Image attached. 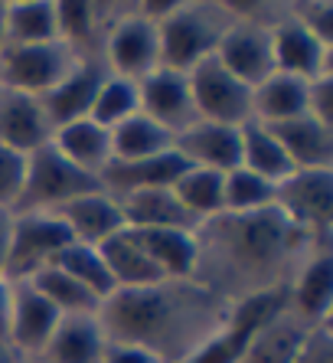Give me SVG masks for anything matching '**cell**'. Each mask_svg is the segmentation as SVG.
Masks as SVG:
<instances>
[{
	"instance_id": "obj_1",
	"label": "cell",
	"mask_w": 333,
	"mask_h": 363,
	"mask_svg": "<svg viewBox=\"0 0 333 363\" xmlns=\"http://www.w3.org/2000/svg\"><path fill=\"white\" fill-rule=\"evenodd\" d=\"M200 236V269L196 281L225 301L288 288L294 272L310 252L324 249L320 242L300 233L281 213H222L219 220L203 223Z\"/></svg>"
},
{
	"instance_id": "obj_2",
	"label": "cell",
	"mask_w": 333,
	"mask_h": 363,
	"mask_svg": "<svg viewBox=\"0 0 333 363\" xmlns=\"http://www.w3.org/2000/svg\"><path fill=\"white\" fill-rule=\"evenodd\" d=\"M232 301L209 291L196 279L157 281L134 291H115L98 308L108 340H128L160 363H186L229 321Z\"/></svg>"
},
{
	"instance_id": "obj_3",
	"label": "cell",
	"mask_w": 333,
	"mask_h": 363,
	"mask_svg": "<svg viewBox=\"0 0 333 363\" xmlns=\"http://www.w3.org/2000/svg\"><path fill=\"white\" fill-rule=\"evenodd\" d=\"M235 13L229 4H176L157 23L160 36V66L174 72H190L203 60H213L219 40L232 26Z\"/></svg>"
},
{
	"instance_id": "obj_4",
	"label": "cell",
	"mask_w": 333,
	"mask_h": 363,
	"mask_svg": "<svg viewBox=\"0 0 333 363\" xmlns=\"http://www.w3.org/2000/svg\"><path fill=\"white\" fill-rule=\"evenodd\" d=\"M95 190H101L98 177H92L82 167H75L72 161H66L50 141L43 144L40 151L26 154V184L17 210L52 213L59 206H66L69 200H75V196L95 194Z\"/></svg>"
},
{
	"instance_id": "obj_5",
	"label": "cell",
	"mask_w": 333,
	"mask_h": 363,
	"mask_svg": "<svg viewBox=\"0 0 333 363\" xmlns=\"http://www.w3.org/2000/svg\"><path fill=\"white\" fill-rule=\"evenodd\" d=\"M75 62H79V52L62 40L0 46V85L43 99L72 72Z\"/></svg>"
},
{
	"instance_id": "obj_6",
	"label": "cell",
	"mask_w": 333,
	"mask_h": 363,
	"mask_svg": "<svg viewBox=\"0 0 333 363\" xmlns=\"http://www.w3.org/2000/svg\"><path fill=\"white\" fill-rule=\"evenodd\" d=\"M101 62L111 76L131 79V82L150 76L154 69H160L157 23L144 17L137 7H121L101 43Z\"/></svg>"
},
{
	"instance_id": "obj_7",
	"label": "cell",
	"mask_w": 333,
	"mask_h": 363,
	"mask_svg": "<svg viewBox=\"0 0 333 363\" xmlns=\"http://www.w3.org/2000/svg\"><path fill=\"white\" fill-rule=\"evenodd\" d=\"M72 242L69 229L62 226L56 213L43 210H17L13 213V229H10V252H7V281H26L40 269L52 265L66 245Z\"/></svg>"
},
{
	"instance_id": "obj_8",
	"label": "cell",
	"mask_w": 333,
	"mask_h": 363,
	"mask_svg": "<svg viewBox=\"0 0 333 363\" xmlns=\"http://www.w3.org/2000/svg\"><path fill=\"white\" fill-rule=\"evenodd\" d=\"M275 210L307 233L314 242L330 245L333 226V170H294L278 184Z\"/></svg>"
},
{
	"instance_id": "obj_9",
	"label": "cell",
	"mask_w": 333,
	"mask_h": 363,
	"mask_svg": "<svg viewBox=\"0 0 333 363\" xmlns=\"http://www.w3.org/2000/svg\"><path fill=\"white\" fill-rule=\"evenodd\" d=\"M186 79H190L193 108L200 121H216L229 128H242L252 121V85L235 79L216 56L193 66Z\"/></svg>"
},
{
	"instance_id": "obj_10",
	"label": "cell",
	"mask_w": 333,
	"mask_h": 363,
	"mask_svg": "<svg viewBox=\"0 0 333 363\" xmlns=\"http://www.w3.org/2000/svg\"><path fill=\"white\" fill-rule=\"evenodd\" d=\"M271 56H275V72H288L304 82L333 72L330 50L327 43H320L307 26L291 13V7H284L275 20H271Z\"/></svg>"
},
{
	"instance_id": "obj_11",
	"label": "cell",
	"mask_w": 333,
	"mask_h": 363,
	"mask_svg": "<svg viewBox=\"0 0 333 363\" xmlns=\"http://www.w3.org/2000/svg\"><path fill=\"white\" fill-rule=\"evenodd\" d=\"M232 7V4H229ZM271 23L249 17H235L232 26L225 30V36L219 40L216 60L222 62L235 79H242L245 85H255L261 79H268L275 72V56H271Z\"/></svg>"
},
{
	"instance_id": "obj_12",
	"label": "cell",
	"mask_w": 333,
	"mask_h": 363,
	"mask_svg": "<svg viewBox=\"0 0 333 363\" xmlns=\"http://www.w3.org/2000/svg\"><path fill=\"white\" fill-rule=\"evenodd\" d=\"M137 101H141V115L150 121H157L170 135H180L190 125H196V108H193L190 95V79L186 72H174V69H154L150 76L137 82Z\"/></svg>"
},
{
	"instance_id": "obj_13",
	"label": "cell",
	"mask_w": 333,
	"mask_h": 363,
	"mask_svg": "<svg viewBox=\"0 0 333 363\" xmlns=\"http://www.w3.org/2000/svg\"><path fill=\"white\" fill-rule=\"evenodd\" d=\"M59 318H62V314H59L30 281H13L7 344L13 347L23 360H36V357L43 354V347L50 344Z\"/></svg>"
},
{
	"instance_id": "obj_14",
	"label": "cell",
	"mask_w": 333,
	"mask_h": 363,
	"mask_svg": "<svg viewBox=\"0 0 333 363\" xmlns=\"http://www.w3.org/2000/svg\"><path fill=\"white\" fill-rule=\"evenodd\" d=\"M288 311L304 321L307 328H324L330 324L333 311V255L330 245L310 252L294 279L288 281Z\"/></svg>"
},
{
	"instance_id": "obj_15",
	"label": "cell",
	"mask_w": 333,
	"mask_h": 363,
	"mask_svg": "<svg viewBox=\"0 0 333 363\" xmlns=\"http://www.w3.org/2000/svg\"><path fill=\"white\" fill-rule=\"evenodd\" d=\"M105 76H108V69H105L101 56H79L72 72L56 89H50V92L43 95V108L50 115L52 128L89 118L95 105V95H98V85L105 82Z\"/></svg>"
},
{
	"instance_id": "obj_16",
	"label": "cell",
	"mask_w": 333,
	"mask_h": 363,
	"mask_svg": "<svg viewBox=\"0 0 333 363\" xmlns=\"http://www.w3.org/2000/svg\"><path fill=\"white\" fill-rule=\"evenodd\" d=\"M52 121L43 99L0 85V144L20 154H33L52 141Z\"/></svg>"
},
{
	"instance_id": "obj_17",
	"label": "cell",
	"mask_w": 333,
	"mask_h": 363,
	"mask_svg": "<svg viewBox=\"0 0 333 363\" xmlns=\"http://www.w3.org/2000/svg\"><path fill=\"white\" fill-rule=\"evenodd\" d=\"M176 154L190 167L229 174L242 164V128L216 125V121H196L176 135Z\"/></svg>"
},
{
	"instance_id": "obj_18",
	"label": "cell",
	"mask_w": 333,
	"mask_h": 363,
	"mask_svg": "<svg viewBox=\"0 0 333 363\" xmlns=\"http://www.w3.org/2000/svg\"><path fill=\"white\" fill-rule=\"evenodd\" d=\"M52 213L69 229L72 242H85V245H101L111 236H118L121 229H128L118 200L111 194H105V190L75 196V200H69L66 206H59Z\"/></svg>"
},
{
	"instance_id": "obj_19",
	"label": "cell",
	"mask_w": 333,
	"mask_h": 363,
	"mask_svg": "<svg viewBox=\"0 0 333 363\" xmlns=\"http://www.w3.org/2000/svg\"><path fill=\"white\" fill-rule=\"evenodd\" d=\"M131 233L164 279H196V269H200V236H196V229H131Z\"/></svg>"
},
{
	"instance_id": "obj_20",
	"label": "cell",
	"mask_w": 333,
	"mask_h": 363,
	"mask_svg": "<svg viewBox=\"0 0 333 363\" xmlns=\"http://www.w3.org/2000/svg\"><path fill=\"white\" fill-rule=\"evenodd\" d=\"M190 164L174 151L157 154V157H147V161H111L108 167L101 170V190L111 194L115 200L128 194H137V190H157V186H174V180L184 174Z\"/></svg>"
},
{
	"instance_id": "obj_21",
	"label": "cell",
	"mask_w": 333,
	"mask_h": 363,
	"mask_svg": "<svg viewBox=\"0 0 333 363\" xmlns=\"http://www.w3.org/2000/svg\"><path fill=\"white\" fill-rule=\"evenodd\" d=\"M268 128L294 170H333V125L317 121L314 115H300Z\"/></svg>"
},
{
	"instance_id": "obj_22",
	"label": "cell",
	"mask_w": 333,
	"mask_h": 363,
	"mask_svg": "<svg viewBox=\"0 0 333 363\" xmlns=\"http://www.w3.org/2000/svg\"><path fill=\"white\" fill-rule=\"evenodd\" d=\"M108 334L101 328L98 314H69L59 318L50 344L43 347L36 360L43 363H101V350Z\"/></svg>"
},
{
	"instance_id": "obj_23",
	"label": "cell",
	"mask_w": 333,
	"mask_h": 363,
	"mask_svg": "<svg viewBox=\"0 0 333 363\" xmlns=\"http://www.w3.org/2000/svg\"><path fill=\"white\" fill-rule=\"evenodd\" d=\"M121 13V7H118ZM115 7L108 4H82V0H56L59 40L69 43L79 56H101V43L115 23Z\"/></svg>"
},
{
	"instance_id": "obj_24",
	"label": "cell",
	"mask_w": 333,
	"mask_h": 363,
	"mask_svg": "<svg viewBox=\"0 0 333 363\" xmlns=\"http://www.w3.org/2000/svg\"><path fill=\"white\" fill-rule=\"evenodd\" d=\"M307 85L304 79L288 72H271L252 89V121L261 125H281L307 115Z\"/></svg>"
},
{
	"instance_id": "obj_25",
	"label": "cell",
	"mask_w": 333,
	"mask_h": 363,
	"mask_svg": "<svg viewBox=\"0 0 333 363\" xmlns=\"http://www.w3.org/2000/svg\"><path fill=\"white\" fill-rule=\"evenodd\" d=\"M52 147L92 177H101V170L111 164V131L95 125L92 118L56 128L52 131Z\"/></svg>"
},
{
	"instance_id": "obj_26",
	"label": "cell",
	"mask_w": 333,
	"mask_h": 363,
	"mask_svg": "<svg viewBox=\"0 0 333 363\" xmlns=\"http://www.w3.org/2000/svg\"><path fill=\"white\" fill-rule=\"evenodd\" d=\"M310 330L314 328L298 321V318L284 308L281 314H275L271 321L255 330V337L249 340V347H245V354H242L239 363H294Z\"/></svg>"
},
{
	"instance_id": "obj_27",
	"label": "cell",
	"mask_w": 333,
	"mask_h": 363,
	"mask_svg": "<svg viewBox=\"0 0 333 363\" xmlns=\"http://www.w3.org/2000/svg\"><path fill=\"white\" fill-rule=\"evenodd\" d=\"M128 229H200L190 220V213L176 203L170 186L157 190H137L118 200Z\"/></svg>"
},
{
	"instance_id": "obj_28",
	"label": "cell",
	"mask_w": 333,
	"mask_h": 363,
	"mask_svg": "<svg viewBox=\"0 0 333 363\" xmlns=\"http://www.w3.org/2000/svg\"><path fill=\"white\" fill-rule=\"evenodd\" d=\"M101 259L108 265V275L115 281V291H134V288H147L166 281L154 262L147 259V252L141 249V242L134 239L131 229H121L118 236H111L108 242H101Z\"/></svg>"
},
{
	"instance_id": "obj_29",
	"label": "cell",
	"mask_w": 333,
	"mask_h": 363,
	"mask_svg": "<svg viewBox=\"0 0 333 363\" xmlns=\"http://www.w3.org/2000/svg\"><path fill=\"white\" fill-rule=\"evenodd\" d=\"M59 40L56 0H13L4 4V46Z\"/></svg>"
},
{
	"instance_id": "obj_30",
	"label": "cell",
	"mask_w": 333,
	"mask_h": 363,
	"mask_svg": "<svg viewBox=\"0 0 333 363\" xmlns=\"http://www.w3.org/2000/svg\"><path fill=\"white\" fill-rule=\"evenodd\" d=\"M222 186H225V174L216 170H203V167H186L180 177L174 180V196L176 203L190 213V220L196 226L213 223L225 213V200H222Z\"/></svg>"
},
{
	"instance_id": "obj_31",
	"label": "cell",
	"mask_w": 333,
	"mask_h": 363,
	"mask_svg": "<svg viewBox=\"0 0 333 363\" xmlns=\"http://www.w3.org/2000/svg\"><path fill=\"white\" fill-rule=\"evenodd\" d=\"M174 144L176 138L166 128L137 111L134 118L111 128V161H147V157L174 151Z\"/></svg>"
},
{
	"instance_id": "obj_32",
	"label": "cell",
	"mask_w": 333,
	"mask_h": 363,
	"mask_svg": "<svg viewBox=\"0 0 333 363\" xmlns=\"http://www.w3.org/2000/svg\"><path fill=\"white\" fill-rule=\"evenodd\" d=\"M239 167L252 170V174H259V177L271 180V184H281L288 174H294L284 147L271 135V128L261 125V121L242 125V164Z\"/></svg>"
},
{
	"instance_id": "obj_33",
	"label": "cell",
	"mask_w": 333,
	"mask_h": 363,
	"mask_svg": "<svg viewBox=\"0 0 333 363\" xmlns=\"http://www.w3.org/2000/svg\"><path fill=\"white\" fill-rule=\"evenodd\" d=\"M52 265H56V269H62L69 279H75L79 285H85L101 304L115 295V281H111L108 265H105V259H101L98 245L69 242L66 249L52 259Z\"/></svg>"
},
{
	"instance_id": "obj_34",
	"label": "cell",
	"mask_w": 333,
	"mask_h": 363,
	"mask_svg": "<svg viewBox=\"0 0 333 363\" xmlns=\"http://www.w3.org/2000/svg\"><path fill=\"white\" fill-rule=\"evenodd\" d=\"M26 281H30L62 318H69V314H98V308H101V301L89 288L79 285L75 279H69L66 272L56 269V265H46V269H40L33 279H26Z\"/></svg>"
},
{
	"instance_id": "obj_35",
	"label": "cell",
	"mask_w": 333,
	"mask_h": 363,
	"mask_svg": "<svg viewBox=\"0 0 333 363\" xmlns=\"http://www.w3.org/2000/svg\"><path fill=\"white\" fill-rule=\"evenodd\" d=\"M278 196V184L259 177L245 167H235L225 174V186H222V200H225V213H261L271 210Z\"/></svg>"
},
{
	"instance_id": "obj_36",
	"label": "cell",
	"mask_w": 333,
	"mask_h": 363,
	"mask_svg": "<svg viewBox=\"0 0 333 363\" xmlns=\"http://www.w3.org/2000/svg\"><path fill=\"white\" fill-rule=\"evenodd\" d=\"M141 111V101H137V82L131 79H121V76H105V82L98 85V95H95V105H92V115L89 118L101 128H115L121 121L134 118Z\"/></svg>"
},
{
	"instance_id": "obj_37",
	"label": "cell",
	"mask_w": 333,
	"mask_h": 363,
	"mask_svg": "<svg viewBox=\"0 0 333 363\" xmlns=\"http://www.w3.org/2000/svg\"><path fill=\"white\" fill-rule=\"evenodd\" d=\"M26 184V154L0 144V210H17Z\"/></svg>"
},
{
	"instance_id": "obj_38",
	"label": "cell",
	"mask_w": 333,
	"mask_h": 363,
	"mask_svg": "<svg viewBox=\"0 0 333 363\" xmlns=\"http://www.w3.org/2000/svg\"><path fill=\"white\" fill-rule=\"evenodd\" d=\"M291 13L320 43L333 46V4H298V7H291Z\"/></svg>"
},
{
	"instance_id": "obj_39",
	"label": "cell",
	"mask_w": 333,
	"mask_h": 363,
	"mask_svg": "<svg viewBox=\"0 0 333 363\" xmlns=\"http://www.w3.org/2000/svg\"><path fill=\"white\" fill-rule=\"evenodd\" d=\"M307 115H314L324 125H333V72L307 85Z\"/></svg>"
},
{
	"instance_id": "obj_40",
	"label": "cell",
	"mask_w": 333,
	"mask_h": 363,
	"mask_svg": "<svg viewBox=\"0 0 333 363\" xmlns=\"http://www.w3.org/2000/svg\"><path fill=\"white\" fill-rule=\"evenodd\" d=\"M333 357V340H330V324L324 328H314L300 347V354L294 363H330Z\"/></svg>"
},
{
	"instance_id": "obj_41",
	"label": "cell",
	"mask_w": 333,
	"mask_h": 363,
	"mask_svg": "<svg viewBox=\"0 0 333 363\" xmlns=\"http://www.w3.org/2000/svg\"><path fill=\"white\" fill-rule=\"evenodd\" d=\"M101 363H160V360L137 344H128V340H108L105 350H101Z\"/></svg>"
},
{
	"instance_id": "obj_42",
	"label": "cell",
	"mask_w": 333,
	"mask_h": 363,
	"mask_svg": "<svg viewBox=\"0 0 333 363\" xmlns=\"http://www.w3.org/2000/svg\"><path fill=\"white\" fill-rule=\"evenodd\" d=\"M10 229H13V210H0V275H4V269H7Z\"/></svg>"
},
{
	"instance_id": "obj_43",
	"label": "cell",
	"mask_w": 333,
	"mask_h": 363,
	"mask_svg": "<svg viewBox=\"0 0 333 363\" xmlns=\"http://www.w3.org/2000/svg\"><path fill=\"white\" fill-rule=\"evenodd\" d=\"M10 298H13V281L0 275V337L7 340V321H10Z\"/></svg>"
},
{
	"instance_id": "obj_44",
	"label": "cell",
	"mask_w": 333,
	"mask_h": 363,
	"mask_svg": "<svg viewBox=\"0 0 333 363\" xmlns=\"http://www.w3.org/2000/svg\"><path fill=\"white\" fill-rule=\"evenodd\" d=\"M0 363H23V357H20L4 337H0Z\"/></svg>"
},
{
	"instance_id": "obj_45",
	"label": "cell",
	"mask_w": 333,
	"mask_h": 363,
	"mask_svg": "<svg viewBox=\"0 0 333 363\" xmlns=\"http://www.w3.org/2000/svg\"><path fill=\"white\" fill-rule=\"evenodd\" d=\"M0 46H4V4H0Z\"/></svg>"
},
{
	"instance_id": "obj_46",
	"label": "cell",
	"mask_w": 333,
	"mask_h": 363,
	"mask_svg": "<svg viewBox=\"0 0 333 363\" xmlns=\"http://www.w3.org/2000/svg\"><path fill=\"white\" fill-rule=\"evenodd\" d=\"M23 363H43V360H23Z\"/></svg>"
}]
</instances>
